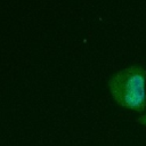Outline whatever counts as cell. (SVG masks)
Wrapping results in <instances>:
<instances>
[{"label": "cell", "mask_w": 146, "mask_h": 146, "mask_svg": "<svg viewBox=\"0 0 146 146\" xmlns=\"http://www.w3.org/2000/svg\"><path fill=\"white\" fill-rule=\"evenodd\" d=\"M107 88L114 102L130 111L146 108V68L139 64L129 65L113 73Z\"/></svg>", "instance_id": "6da1fadb"}, {"label": "cell", "mask_w": 146, "mask_h": 146, "mask_svg": "<svg viewBox=\"0 0 146 146\" xmlns=\"http://www.w3.org/2000/svg\"><path fill=\"white\" fill-rule=\"evenodd\" d=\"M137 122H138L139 124H141V125L146 127V112H145V113H143V114L137 119Z\"/></svg>", "instance_id": "7a4b0ae2"}]
</instances>
